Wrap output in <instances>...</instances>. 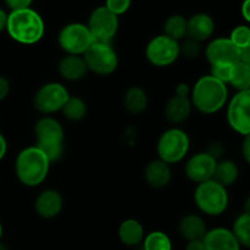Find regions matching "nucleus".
I'll list each match as a JSON object with an SVG mask.
<instances>
[{
  "label": "nucleus",
  "mask_w": 250,
  "mask_h": 250,
  "mask_svg": "<svg viewBox=\"0 0 250 250\" xmlns=\"http://www.w3.org/2000/svg\"><path fill=\"white\" fill-rule=\"evenodd\" d=\"M189 99L193 109L200 114L214 115L227 104L229 88L212 76H202L190 89Z\"/></svg>",
  "instance_id": "f257e3e1"
},
{
  "label": "nucleus",
  "mask_w": 250,
  "mask_h": 250,
  "mask_svg": "<svg viewBox=\"0 0 250 250\" xmlns=\"http://www.w3.org/2000/svg\"><path fill=\"white\" fill-rule=\"evenodd\" d=\"M6 32L12 41L22 45H33L42 41L45 23L41 15L32 7L10 11Z\"/></svg>",
  "instance_id": "f03ea898"
},
{
  "label": "nucleus",
  "mask_w": 250,
  "mask_h": 250,
  "mask_svg": "<svg viewBox=\"0 0 250 250\" xmlns=\"http://www.w3.org/2000/svg\"><path fill=\"white\" fill-rule=\"evenodd\" d=\"M51 163L36 146L22 149L15 160V173L20 183L26 187H38L46 180Z\"/></svg>",
  "instance_id": "7ed1b4c3"
},
{
  "label": "nucleus",
  "mask_w": 250,
  "mask_h": 250,
  "mask_svg": "<svg viewBox=\"0 0 250 250\" xmlns=\"http://www.w3.org/2000/svg\"><path fill=\"white\" fill-rule=\"evenodd\" d=\"M36 144L51 164L59 161L65 151V131L55 117L42 116L33 127Z\"/></svg>",
  "instance_id": "20e7f679"
},
{
  "label": "nucleus",
  "mask_w": 250,
  "mask_h": 250,
  "mask_svg": "<svg viewBox=\"0 0 250 250\" xmlns=\"http://www.w3.org/2000/svg\"><path fill=\"white\" fill-rule=\"evenodd\" d=\"M193 199H194L195 207L202 214L212 217L224 214L229 208V203L227 188L214 180L197 185Z\"/></svg>",
  "instance_id": "39448f33"
},
{
  "label": "nucleus",
  "mask_w": 250,
  "mask_h": 250,
  "mask_svg": "<svg viewBox=\"0 0 250 250\" xmlns=\"http://www.w3.org/2000/svg\"><path fill=\"white\" fill-rule=\"evenodd\" d=\"M190 148V138L180 127H171L161 133L156 143L159 160L175 165L187 158Z\"/></svg>",
  "instance_id": "423d86ee"
},
{
  "label": "nucleus",
  "mask_w": 250,
  "mask_h": 250,
  "mask_svg": "<svg viewBox=\"0 0 250 250\" xmlns=\"http://www.w3.org/2000/svg\"><path fill=\"white\" fill-rule=\"evenodd\" d=\"M82 58L87 70L98 76L112 75L119 66V55L112 43L94 42Z\"/></svg>",
  "instance_id": "0eeeda50"
},
{
  "label": "nucleus",
  "mask_w": 250,
  "mask_h": 250,
  "mask_svg": "<svg viewBox=\"0 0 250 250\" xmlns=\"http://www.w3.org/2000/svg\"><path fill=\"white\" fill-rule=\"evenodd\" d=\"M94 43L87 24L81 22L67 23L58 34V44L65 55L82 56Z\"/></svg>",
  "instance_id": "6e6552de"
},
{
  "label": "nucleus",
  "mask_w": 250,
  "mask_h": 250,
  "mask_svg": "<svg viewBox=\"0 0 250 250\" xmlns=\"http://www.w3.org/2000/svg\"><path fill=\"white\" fill-rule=\"evenodd\" d=\"M70 98L67 88L59 82H48L38 88L33 97V106L43 116L60 112Z\"/></svg>",
  "instance_id": "1a4fd4ad"
},
{
  "label": "nucleus",
  "mask_w": 250,
  "mask_h": 250,
  "mask_svg": "<svg viewBox=\"0 0 250 250\" xmlns=\"http://www.w3.org/2000/svg\"><path fill=\"white\" fill-rule=\"evenodd\" d=\"M146 58L155 67H168L180 58V42L165 34L155 36L146 44Z\"/></svg>",
  "instance_id": "9d476101"
},
{
  "label": "nucleus",
  "mask_w": 250,
  "mask_h": 250,
  "mask_svg": "<svg viewBox=\"0 0 250 250\" xmlns=\"http://www.w3.org/2000/svg\"><path fill=\"white\" fill-rule=\"evenodd\" d=\"M119 17L110 12L106 7H95L89 15L87 27L94 42L112 43V39L119 31Z\"/></svg>",
  "instance_id": "9b49d317"
},
{
  "label": "nucleus",
  "mask_w": 250,
  "mask_h": 250,
  "mask_svg": "<svg viewBox=\"0 0 250 250\" xmlns=\"http://www.w3.org/2000/svg\"><path fill=\"white\" fill-rule=\"evenodd\" d=\"M227 122L237 133H250V89L237 92L227 105Z\"/></svg>",
  "instance_id": "f8f14e48"
},
{
  "label": "nucleus",
  "mask_w": 250,
  "mask_h": 250,
  "mask_svg": "<svg viewBox=\"0 0 250 250\" xmlns=\"http://www.w3.org/2000/svg\"><path fill=\"white\" fill-rule=\"evenodd\" d=\"M217 161L208 151L194 154L185 164L186 177L195 185L212 180Z\"/></svg>",
  "instance_id": "ddd939ff"
},
{
  "label": "nucleus",
  "mask_w": 250,
  "mask_h": 250,
  "mask_svg": "<svg viewBox=\"0 0 250 250\" xmlns=\"http://www.w3.org/2000/svg\"><path fill=\"white\" fill-rule=\"evenodd\" d=\"M241 49L234 45L226 37L212 39L205 48V58L210 66L212 65H234L239 61Z\"/></svg>",
  "instance_id": "4468645a"
},
{
  "label": "nucleus",
  "mask_w": 250,
  "mask_h": 250,
  "mask_svg": "<svg viewBox=\"0 0 250 250\" xmlns=\"http://www.w3.org/2000/svg\"><path fill=\"white\" fill-rule=\"evenodd\" d=\"M63 198L56 189H44L34 200V211L39 217L45 220L54 219L62 211Z\"/></svg>",
  "instance_id": "2eb2a0df"
},
{
  "label": "nucleus",
  "mask_w": 250,
  "mask_h": 250,
  "mask_svg": "<svg viewBox=\"0 0 250 250\" xmlns=\"http://www.w3.org/2000/svg\"><path fill=\"white\" fill-rule=\"evenodd\" d=\"M143 176L149 187L154 189H164L172 180V171L168 164L155 159L146 164Z\"/></svg>",
  "instance_id": "dca6fc26"
},
{
  "label": "nucleus",
  "mask_w": 250,
  "mask_h": 250,
  "mask_svg": "<svg viewBox=\"0 0 250 250\" xmlns=\"http://www.w3.org/2000/svg\"><path fill=\"white\" fill-rule=\"evenodd\" d=\"M205 250H241L238 241L231 229L226 227H215L209 229L204 239Z\"/></svg>",
  "instance_id": "f3484780"
},
{
  "label": "nucleus",
  "mask_w": 250,
  "mask_h": 250,
  "mask_svg": "<svg viewBox=\"0 0 250 250\" xmlns=\"http://www.w3.org/2000/svg\"><path fill=\"white\" fill-rule=\"evenodd\" d=\"M192 103L187 97H178L173 94L170 99L166 102L164 107V115L167 122H170L173 126L183 124L189 119L192 114Z\"/></svg>",
  "instance_id": "a211bd4d"
},
{
  "label": "nucleus",
  "mask_w": 250,
  "mask_h": 250,
  "mask_svg": "<svg viewBox=\"0 0 250 250\" xmlns=\"http://www.w3.org/2000/svg\"><path fill=\"white\" fill-rule=\"evenodd\" d=\"M215 32V21L208 14H195L187 20V37L202 42L211 38Z\"/></svg>",
  "instance_id": "6ab92c4d"
},
{
  "label": "nucleus",
  "mask_w": 250,
  "mask_h": 250,
  "mask_svg": "<svg viewBox=\"0 0 250 250\" xmlns=\"http://www.w3.org/2000/svg\"><path fill=\"white\" fill-rule=\"evenodd\" d=\"M88 70L82 56L65 55L58 63V73L67 82H78L87 75Z\"/></svg>",
  "instance_id": "aec40b11"
},
{
  "label": "nucleus",
  "mask_w": 250,
  "mask_h": 250,
  "mask_svg": "<svg viewBox=\"0 0 250 250\" xmlns=\"http://www.w3.org/2000/svg\"><path fill=\"white\" fill-rule=\"evenodd\" d=\"M204 219L197 214H188L178 222V233L186 242L203 241L208 233Z\"/></svg>",
  "instance_id": "412c9836"
},
{
  "label": "nucleus",
  "mask_w": 250,
  "mask_h": 250,
  "mask_svg": "<svg viewBox=\"0 0 250 250\" xmlns=\"http://www.w3.org/2000/svg\"><path fill=\"white\" fill-rule=\"evenodd\" d=\"M119 238L127 247H137L143 243L146 229L143 225L136 219H126L119 226Z\"/></svg>",
  "instance_id": "4be33fe9"
},
{
  "label": "nucleus",
  "mask_w": 250,
  "mask_h": 250,
  "mask_svg": "<svg viewBox=\"0 0 250 250\" xmlns=\"http://www.w3.org/2000/svg\"><path fill=\"white\" fill-rule=\"evenodd\" d=\"M149 104L148 94L141 87H129L124 95V107L131 115H141L146 110Z\"/></svg>",
  "instance_id": "5701e85b"
},
{
  "label": "nucleus",
  "mask_w": 250,
  "mask_h": 250,
  "mask_svg": "<svg viewBox=\"0 0 250 250\" xmlns=\"http://www.w3.org/2000/svg\"><path fill=\"white\" fill-rule=\"evenodd\" d=\"M239 170L238 166L232 160H220L217 161L216 167H215L214 177L212 180L216 181L225 188H229L236 183L238 180Z\"/></svg>",
  "instance_id": "b1692460"
},
{
  "label": "nucleus",
  "mask_w": 250,
  "mask_h": 250,
  "mask_svg": "<svg viewBox=\"0 0 250 250\" xmlns=\"http://www.w3.org/2000/svg\"><path fill=\"white\" fill-rule=\"evenodd\" d=\"M168 38L181 42L187 37V19L182 15H171L164 23V33Z\"/></svg>",
  "instance_id": "393cba45"
},
{
  "label": "nucleus",
  "mask_w": 250,
  "mask_h": 250,
  "mask_svg": "<svg viewBox=\"0 0 250 250\" xmlns=\"http://www.w3.org/2000/svg\"><path fill=\"white\" fill-rule=\"evenodd\" d=\"M60 112L63 115V117H65L66 120H68V121H82V120L87 116V103H85L82 98L70 95V98H68V100L66 102V104L63 105L62 110H61Z\"/></svg>",
  "instance_id": "a878e982"
},
{
  "label": "nucleus",
  "mask_w": 250,
  "mask_h": 250,
  "mask_svg": "<svg viewBox=\"0 0 250 250\" xmlns=\"http://www.w3.org/2000/svg\"><path fill=\"white\" fill-rule=\"evenodd\" d=\"M229 84L237 89V92L250 89V66L241 61L234 63Z\"/></svg>",
  "instance_id": "bb28decb"
},
{
  "label": "nucleus",
  "mask_w": 250,
  "mask_h": 250,
  "mask_svg": "<svg viewBox=\"0 0 250 250\" xmlns=\"http://www.w3.org/2000/svg\"><path fill=\"white\" fill-rule=\"evenodd\" d=\"M231 231L238 241L239 246L250 249V215L246 212L239 215L234 220Z\"/></svg>",
  "instance_id": "cd10ccee"
},
{
  "label": "nucleus",
  "mask_w": 250,
  "mask_h": 250,
  "mask_svg": "<svg viewBox=\"0 0 250 250\" xmlns=\"http://www.w3.org/2000/svg\"><path fill=\"white\" fill-rule=\"evenodd\" d=\"M142 246L143 250H172L171 238L163 231H153L146 233Z\"/></svg>",
  "instance_id": "c85d7f7f"
},
{
  "label": "nucleus",
  "mask_w": 250,
  "mask_h": 250,
  "mask_svg": "<svg viewBox=\"0 0 250 250\" xmlns=\"http://www.w3.org/2000/svg\"><path fill=\"white\" fill-rule=\"evenodd\" d=\"M229 38L239 49L244 48V46L250 44V26H248V24H239V26L234 27Z\"/></svg>",
  "instance_id": "c756f323"
},
{
  "label": "nucleus",
  "mask_w": 250,
  "mask_h": 250,
  "mask_svg": "<svg viewBox=\"0 0 250 250\" xmlns=\"http://www.w3.org/2000/svg\"><path fill=\"white\" fill-rule=\"evenodd\" d=\"M200 54V43L192 38L186 37L183 41L180 42V56H183L187 60L198 58Z\"/></svg>",
  "instance_id": "7c9ffc66"
},
{
  "label": "nucleus",
  "mask_w": 250,
  "mask_h": 250,
  "mask_svg": "<svg viewBox=\"0 0 250 250\" xmlns=\"http://www.w3.org/2000/svg\"><path fill=\"white\" fill-rule=\"evenodd\" d=\"M232 70H233V65H212L210 66V76L225 84H229L232 76Z\"/></svg>",
  "instance_id": "2f4dec72"
},
{
  "label": "nucleus",
  "mask_w": 250,
  "mask_h": 250,
  "mask_svg": "<svg viewBox=\"0 0 250 250\" xmlns=\"http://www.w3.org/2000/svg\"><path fill=\"white\" fill-rule=\"evenodd\" d=\"M131 2L132 0H105L104 6L119 17L128 11L131 7Z\"/></svg>",
  "instance_id": "473e14b6"
},
{
  "label": "nucleus",
  "mask_w": 250,
  "mask_h": 250,
  "mask_svg": "<svg viewBox=\"0 0 250 250\" xmlns=\"http://www.w3.org/2000/svg\"><path fill=\"white\" fill-rule=\"evenodd\" d=\"M5 5L10 9V11H15V10H21L31 7V4L33 0H4Z\"/></svg>",
  "instance_id": "72a5a7b5"
},
{
  "label": "nucleus",
  "mask_w": 250,
  "mask_h": 250,
  "mask_svg": "<svg viewBox=\"0 0 250 250\" xmlns=\"http://www.w3.org/2000/svg\"><path fill=\"white\" fill-rule=\"evenodd\" d=\"M242 155L244 161L250 166V133L244 136L243 143H242Z\"/></svg>",
  "instance_id": "f704fd0d"
},
{
  "label": "nucleus",
  "mask_w": 250,
  "mask_h": 250,
  "mask_svg": "<svg viewBox=\"0 0 250 250\" xmlns=\"http://www.w3.org/2000/svg\"><path fill=\"white\" fill-rule=\"evenodd\" d=\"M10 93V82L6 77L0 76V102L6 99Z\"/></svg>",
  "instance_id": "c9c22d12"
},
{
  "label": "nucleus",
  "mask_w": 250,
  "mask_h": 250,
  "mask_svg": "<svg viewBox=\"0 0 250 250\" xmlns=\"http://www.w3.org/2000/svg\"><path fill=\"white\" fill-rule=\"evenodd\" d=\"M205 151H208L210 155H212L215 159H216V160H219V158L222 155V154H224V151H225L224 144L215 142V143H212L211 146H210V148Z\"/></svg>",
  "instance_id": "e433bc0d"
},
{
  "label": "nucleus",
  "mask_w": 250,
  "mask_h": 250,
  "mask_svg": "<svg viewBox=\"0 0 250 250\" xmlns=\"http://www.w3.org/2000/svg\"><path fill=\"white\" fill-rule=\"evenodd\" d=\"M190 89H192V87H189L187 83H180V84H177V87H176L175 95H178V97L189 98Z\"/></svg>",
  "instance_id": "4c0bfd02"
},
{
  "label": "nucleus",
  "mask_w": 250,
  "mask_h": 250,
  "mask_svg": "<svg viewBox=\"0 0 250 250\" xmlns=\"http://www.w3.org/2000/svg\"><path fill=\"white\" fill-rule=\"evenodd\" d=\"M239 61L246 65L250 66V44L241 49V55H239Z\"/></svg>",
  "instance_id": "58836bf2"
},
{
  "label": "nucleus",
  "mask_w": 250,
  "mask_h": 250,
  "mask_svg": "<svg viewBox=\"0 0 250 250\" xmlns=\"http://www.w3.org/2000/svg\"><path fill=\"white\" fill-rule=\"evenodd\" d=\"M185 250H205L203 241H190L187 242Z\"/></svg>",
  "instance_id": "ea45409f"
},
{
  "label": "nucleus",
  "mask_w": 250,
  "mask_h": 250,
  "mask_svg": "<svg viewBox=\"0 0 250 250\" xmlns=\"http://www.w3.org/2000/svg\"><path fill=\"white\" fill-rule=\"evenodd\" d=\"M241 12L243 19L250 23V0H244L241 7Z\"/></svg>",
  "instance_id": "a19ab883"
},
{
  "label": "nucleus",
  "mask_w": 250,
  "mask_h": 250,
  "mask_svg": "<svg viewBox=\"0 0 250 250\" xmlns=\"http://www.w3.org/2000/svg\"><path fill=\"white\" fill-rule=\"evenodd\" d=\"M7 16H9V14H7L4 9H1V7H0V32L6 31Z\"/></svg>",
  "instance_id": "79ce46f5"
},
{
  "label": "nucleus",
  "mask_w": 250,
  "mask_h": 250,
  "mask_svg": "<svg viewBox=\"0 0 250 250\" xmlns=\"http://www.w3.org/2000/svg\"><path fill=\"white\" fill-rule=\"evenodd\" d=\"M7 153V142L5 137L0 133V161L5 158Z\"/></svg>",
  "instance_id": "37998d69"
},
{
  "label": "nucleus",
  "mask_w": 250,
  "mask_h": 250,
  "mask_svg": "<svg viewBox=\"0 0 250 250\" xmlns=\"http://www.w3.org/2000/svg\"><path fill=\"white\" fill-rule=\"evenodd\" d=\"M244 212L250 215V195L247 198L246 202H244Z\"/></svg>",
  "instance_id": "c03bdc74"
},
{
  "label": "nucleus",
  "mask_w": 250,
  "mask_h": 250,
  "mask_svg": "<svg viewBox=\"0 0 250 250\" xmlns=\"http://www.w3.org/2000/svg\"><path fill=\"white\" fill-rule=\"evenodd\" d=\"M2 238V226H1V222H0V242H1Z\"/></svg>",
  "instance_id": "a18cd8bd"
},
{
  "label": "nucleus",
  "mask_w": 250,
  "mask_h": 250,
  "mask_svg": "<svg viewBox=\"0 0 250 250\" xmlns=\"http://www.w3.org/2000/svg\"><path fill=\"white\" fill-rule=\"evenodd\" d=\"M0 250H7V248H6V247H5V246H4V244H2V243H1V242H0Z\"/></svg>",
  "instance_id": "49530a36"
}]
</instances>
